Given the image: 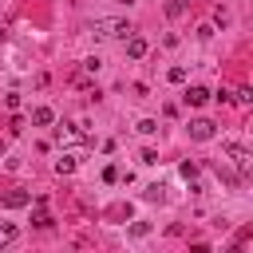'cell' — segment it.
I'll return each instance as SVG.
<instances>
[{"mask_svg": "<svg viewBox=\"0 0 253 253\" xmlns=\"http://www.w3.org/2000/svg\"><path fill=\"white\" fill-rule=\"evenodd\" d=\"M91 32H95L99 40H126L134 28H130V20H119V16H103V20H95V24H91Z\"/></svg>", "mask_w": 253, "mask_h": 253, "instance_id": "cell-1", "label": "cell"}, {"mask_svg": "<svg viewBox=\"0 0 253 253\" xmlns=\"http://www.w3.org/2000/svg\"><path fill=\"white\" fill-rule=\"evenodd\" d=\"M186 130H190V138H194V142H210V138L217 134V123H213V119H190V126H186Z\"/></svg>", "mask_w": 253, "mask_h": 253, "instance_id": "cell-2", "label": "cell"}, {"mask_svg": "<svg viewBox=\"0 0 253 253\" xmlns=\"http://www.w3.org/2000/svg\"><path fill=\"white\" fill-rule=\"evenodd\" d=\"M225 154H229V162H233V166H237L241 174L249 170V150H245L241 142H225Z\"/></svg>", "mask_w": 253, "mask_h": 253, "instance_id": "cell-3", "label": "cell"}, {"mask_svg": "<svg viewBox=\"0 0 253 253\" xmlns=\"http://www.w3.org/2000/svg\"><path fill=\"white\" fill-rule=\"evenodd\" d=\"M28 202H32V194H28V190H8V194L0 198V206H4V210H24Z\"/></svg>", "mask_w": 253, "mask_h": 253, "instance_id": "cell-4", "label": "cell"}, {"mask_svg": "<svg viewBox=\"0 0 253 253\" xmlns=\"http://www.w3.org/2000/svg\"><path fill=\"white\" fill-rule=\"evenodd\" d=\"M146 51H150V43H146L142 36H134V32H130V36H126V55H130V59H142Z\"/></svg>", "mask_w": 253, "mask_h": 253, "instance_id": "cell-5", "label": "cell"}, {"mask_svg": "<svg viewBox=\"0 0 253 253\" xmlns=\"http://www.w3.org/2000/svg\"><path fill=\"white\" fill-rule=\"evenodd\" d=\"M182 99H186V103H190V107H202V103H206V99H210V91H206V87H198V83H194V87H186V95H182Z\"/></svg>", "mask_w": 253, "mask_h": 253, "instance_id": "cell-6", "label": "cell"}, {"mask_svg": "<svg viewBox=\"0 0 253 253\" xmlns=\"http://www.w3.org/2000/svg\"><path fill=\"white\" fill-rule=\"evenodd\" d=\"M32 123H36V126H51V123H55V111H51V107H36V111H32Z\"/></svg>", "mask_w": 253, "mask_h": 253, "instance_id": "cell-7", "label": "cell"}, {"mask_svg": "<svg viewBox=\"0 0 253 253\" xmlns=\"http://www.w3.org/2000/svg\"><path fill=\"white\" fill-rule=\"evenodd\" d=\"M16 233H20V229H16L12 221H4V225H0V249H4V245H12V241H16Z\"/></svg>", "mask_w": 253, "mask_h": 253, "instance_id": "cell-8", "label": "cell"}, {"mask_svg": "<svg viewBox=\"0 0 253 253\" xmlns=\"http://www.w3.org/2000/svg\"><path fill=\"white\" fill-rule=\"evenodd\" d=\"M75 170V154H63V158H55V174H71Z\"/></svg>", "mask_w": 253, "mask_h": 253, "instance_id": "cell-9", "label": "cell"}, {"mask_svg": "<svg viewBox=\"0 0 253 253\" xmlns=\"http://www.w3.org/2000/svg\"><path fill=\"white\" fill-rule=\"evenodd\" d=\"M166 79H170V83H186V67H170Z\"/></svg>", "mask_w": 253, "mask_h": 253, "instance_id": "cell-10", "label": "cell"}, {"mask_svg": "<svg viewBox=\"0 0 253 253\" xmlns=\"http://www.w3.org/2000/svg\"><path fill=\"white\" fill-rule=\"evenodd\" d=\"M182 12H186L182 0H170V4H166V16H182Z\"/></svg>", "mask_w": 253, "mask_h": 253, "instance_id": "cell-11", "label": "cell"}, {"mask_svg": "<svg viewBox=\"0 0 253 253\" xmlns=\"http://www.w3.org/2000/svg\"><path fill=\"white\" fill-rule=\"evenodd\" d=\"M154 130H158L154 119H142V123H138V134H154Z\"/></svg>", "mask_w": 253, "mask_h": 253, "instance_id": "cell-12", "label": "cell"}, {"mask_svg": "<svg viewBox=\"0 0 253 253\" xmlns=\"http://www.w3.org/2000/svg\"><path fill=\"white\" fill-rule=\"evenodd\" d=\"M138 158H142V162H146V166H154V162H158V150H154V146H146V150H142V154H138Z\"/></svg>", "mask_w": 253, "mask_h": 253, "instance_id": "cell-13", "label": "cell"}, {"mask_svg": "<svg viewBox=\"0 0 253 253\" xmlns=\"http://www.w3.org/2000/svg\"><path fill=\"white\" fill-rule=\"evenodd\" d=\"M146 233H150L146 221H134V225H130V237H146Z\"/></svg>", "mask_w": 253, "mask_h": 253, "instance_id": "cell-14", "label": "cell"}, {"mask_svg": "<svg viewBox=\"0 0 253 253\" xmlns=\"http://www.w3.org/2000/svg\"><path fill=\"white\" fill-rule=\"evenodd\" d=\"M4 107H8V111H16V107H20V95H16V91H8V95H4Z\"/></svg>", "mask_w": 253, "mask_h": 253, "instance_id": "cell-15", "label": "cell"}, {"mask_svg": "<svg viewBox=\"0 0 253 253\" xmlns=\"http://www.w3.org/2000/svg\"><path fill=\"white\" fill-rule=\"evenodd\" d=\"M4 36H8V32H4V28H0V43H4Z\"/></svg>", "mask_w": 253, "mask_h": 253, "instance_id": "cell-16", "label": "cell"}, {"mask_svg": "<svg viewBox=\"0 0 253 253\" xmlns=\"http://www.w3.org/2000/svg\"><path fill=\"white\" fill-rule=\"evenodd\" d=\"M119 4H126V0H119Z\"/></svg>", "mask_w": 253, "mask_h": 253, "instance_id": "cell-17", "label": "cell"}]
</instances>
